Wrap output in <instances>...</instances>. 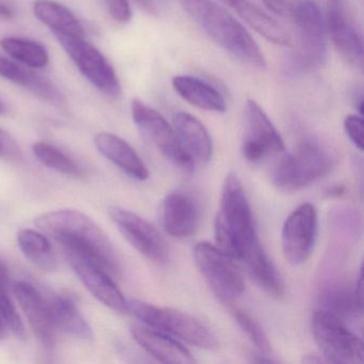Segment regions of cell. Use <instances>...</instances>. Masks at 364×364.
<instances>
[{"mask_svg": "<svg viewBox=\"0 0 364 364\" xmlns=\"http://www.w3.org/2000/svg\"><path fill=\"white\" fill-rule=\"evenodd\" d=\"M173 127L193 163L210 161L213 154L212 138L199 119L187 112H176L173 116Z\"/></svg>", "mask_w": 364, "mask_h": 364, "instance_id": "44dd1931", "label": "cell"}, {"mask_svg": "<svg viewBox=\"0 0 364 364\" xmlns=\"http://www.w3.org/2000/svg\"><path fill=\"white\" fill-rule=\"evenodd\" d=\"M14 16H16L14 10L8 4L0 0V18H5V20H12Z\"/></svg>", "mask_w": 364, "mask_h": 364, "instance_id": "74e56055", "label": "cell"}, {"mask_svg": "<svg viewBox=\"0 0 364 364\" xmlns=\"http://www.w3.org/2000/svg\"><path fill=\"white\" fill-rule=\"evenodd\" d=\"M178 3L217 46L251 67L265 69L261 48L230 12L212 0H178Z\"/></svg>", "mask_w": 364, "mask_h": 364, "instance_id": "7a4b0ae2", "label": "cell"}, {"mask_svg": "<svg viewBox=\"0 0 364 364\" xmlns=\"http://www.w3.org/2000/svg\"><path fill=\"white\" fill-rule=\"evenodd\" d=\"M80 73L102 92L112 97L121 93V85L114 67L105 56L84 37L55 35Z\"/></svg>", "mask_w": 364, "mask_h": 364, "instance_id": "30bf717a", "label": "cell"}, {"mask_svg": "<svg viewBox=\"0 0 364 364\" xmlns=\"http://www.w3.org/2000/svg\"><path fill=\"white\" fill-rule=\"evenodd\" d=\"M7 112V105H6V104L4 103V102L1 101V100H0V116H3V114H5Z\"/></svg>", "mask_w": 364, "mask_h": 364, "instance_id": "f35d334b", "label": "cell"}, {"mask_svg": "<svg viewBox=\"0 0 364 364\" xmlns=\"http://www.w3.org/2000/svg\"><path fill=\"white\" fill-rule=\"evenodd\" d=\"M4 336H5V323L3 327H0V340L4 338Z\"/></svg>", "mask_w": 364, "mask_h": 364, "instance_id": "ab89813d", "label": "cell"}, {"mask_svg": "<svg viewBox=\"0 0 364 364\" xmlns=\"http://www.w3.org/2000/svg\"><path fill=\"white\" fill-rule=\"evenodd\" d=\"M0 77L5 78L33 93L42 102L57 108L65 106V99L59 89L41 74L27 69L22 63L0 55Z\"/></svg>", "mask_w": 364, "mask_h": 364, "instance_id": "e0dca14e", "label": "cell"}, {"mask_svg": "<svg viewBox=\"0 0 364 364\" xmlns=\"http://www.w3.org/2000/svg\"><path fill=\"white\" fill-rule=\"evenodd\" d=\"M132 334L149 355L163 363L191 364L195 362L191 353L165 332L146 326H135L132 328Z\"/></svg>", "mask_w": 364, "mask_h": 364, "instance_id": "d6986e66", "label": "cell"}, {"mask_svg": "<svg viewBox=\"0 0 364 364\" xmlns=\"http://www.w3.org/2000/svg\"><path fill=\"white\" fill-rule=\"evenodd\" d=\"M336 165L329 149L314 140H304L285 156L272 172V183L280 191H301L325 178Z\"/></svg>", "mask_w": 364, "mask_h": 364, "instance_id": "277c9868", "label": "cell"}, {"mask_svg": "<svg viewBox=\"0 0 364 364\" xmlns=\"http://www.w3.org/2000/svg\"><path fill=\"white\" fill-rule=\"evenodd\" d=\"M20 154V148L16 140L0 129V157L5 159H16Z\"/></svg>", "mask_w": 364, "mask_h": 364, "instance_id": "e575fe53", "label": "cell"}, {"mask_svg": "<svg viewBox=\"0 0 364 364\" xmlns=\"http://www.w3.org/2000/svg\"><path fill=\"white\" fill-rule=\"evenodd\" d=\"M315 342L326 361L338 364H360L363 362V342L347 328L342 318L319 309L312 318Z\"/></svg>", "mask_w": 364, "mask_h": 364, "instance_id": "52a82bcc", "label": "cell"}, {"mask_svg": "<svg viewBox=\"0 0 364 364\" xmlns=\"http://www.w3.org/2000/svg\"><path fill=\"white\" fill-rule=\"evenodd\" d=\"M127 310L146 327L171 333L185 342L203 349L218 347L213 332L189 313L170 308H159L141 300H127Z\"/></svg>", "mask_w": 364, "mask_h": 364, "instance_id": "5b68a950", "label": "cell"}, {"mask_svg": "<svg viewBox=\"0 0 364 364\" xmlns=\"http://www.w3.org/2000/svg\"><path fill=\"white\" fill-rule=\"evenodd\" d=\"M109 216L125 240L142 255L157 264H164L169 257L163 236L146 219L122 208L109 210Z\"/></svg>", "mask_w": 364, "mask_h": 364, "instance_id": "4fadbf2b", "label": "cell"}, {"mask_svg": "<svg viewBox=\"0 0 364 364\" xmlns=\"http://www.w3.org/2000/svg\"><path fill=\"white\" fill-rule=\"evenodd\" d=\"M234 10L251 28L267 41L280 46H291V38L277 21L262 11L249 0H223Z\"/></svg>", "mask_w": 364, "mask_h": 364, "instance_id": "7402d4cb", "label": "cell"}, {"mask_svg": "<svg viewBox=\"0 0 364 364\" xmlns=\"http://www.w3.org/2000/svg\"><path fill=\"white\" fill-rule=\"evenodd\" d=\"M76 276L104 306L119 313H127V299L121 293L112 274L88 257L65 252Z\"/></svg>", "mask_w": 364, "mask_h": 364, "instance_id": "5bb4252c", "label": "cell"}, {"mask_svg": "<svg viewBox=\"0 0 364 364\" xmlns=\"http://www.w3.org/2000/svg\"><path fill=\"white\" fill-rule=\"evenodd\" d=\"M0 316L16 336H24V325L10 297L8 270L3 261H0Z\"/></svg>", "mask_w": 364, "mask_h": 364, "instance_id": "4dcf8cb0", "label": "cell"}, {"mask_svg": "<svg viewBox=\"0 0 364 364\" xmlns=\"http://www.w3.org/2000/svg\"><path fill=\"white\" fill-rule=\"evenodd\" d=\"M231 313L236 323L242 328V331L247 334L249 340L255 345V347L262 353H269L272 351V346L261 326L242 309L232 306Z\"/></svg>", "mask_w": 364, "mask_h": 364, "instance_id": "1f68e13d", "label": "cell"}, {"mask_svg": "<svg viewBox=\"0 0 364 364\" xmlns=\"http://www.w3.org/2000/svg\"><path fill=\"white\" fill-rule=\"evenodd\" d=\"M176 92L184 101L206 112H225L227 109L225 99L212 85L197 77L178 75L172 80Z\"/></svg>", "mask_w": 364, "mask_h": 364, "instance_id": "603a6c76", "label": "cell"}, {"mask_svg": "<svg viewBox=\"0 0 364 364\" xmlns=\"http://www.w3.org/2000/svg\"><path fill=\"white\" fill-rule=\"evenodd\" d=\"M33 152L40 163L67 176H82V169L67 154L48 142H36Z\"/></svg>", "mask_w": 364, "mask_h": 364, "instance_id": "f546056e", "label": "cell"}, {"mask_svg": "<svg viewBox=\"0 0 364 364\" xmlns=\"http://www.w3.org/2000/svg\"><path fill=\"white\" fill-rule=\"evenodd\" d=\"M106 9L112 18L120 24H127L132 20V9L129 0H104Z\"/></svg>", "mask_w": 364, "mask_h": 364, "instance_id": "836d02e7", "label": "cell"}, {"mask_svg": "<svg viewBox=\"0 0 364 364\" xmlns=\"http://www.w3.org/2000/svg\"><path fill=\"white\" fill-rule=\"evenodd\" d=\"M35 225L39 231L59 242L65 252L92 259L112 276L120 274V261L114 245L103 230L84 213L52 210L38 216Z\"/></svg>", "mask_w": 364, "mask_h": 364, "instance_id": "6da1fadb", "label": "cell"}, {"mask_svg": "<svg viewBox=\"0 0 364 364\" xmlns=\"http://www.w3.org/2000/svg\"><path fill=\"white\" fill-rule=\"evenodd\" d=\"M318 228L316 208L311 203L298 206L285 220L282 229V249L291 265L308 261L314 248Z\"/></svg>", "mask_w": 364, "mask_h": 364, "instance_id": "7c38bea8", "label": "cell"}, {"mask_svg": "<svg viewBox=\"0 0 364 364\" xmlns=\"http://www.w3.org/2000/svg\"><path fill=\"white\" fill-rule=\"evenodd\" d=\"M134 3L153 16H161L165 12L167 0H134Z\"/></svg>", "mask_w": 364, "mask_h": 364, "instance_id": "8d00e7d4", "label": "cell"}, {"mask_svg": "<svg viewBox=\"0 0 364 364\" xmlns=\"http://www.w3.org/2000/svg\"><path fill=\"white\" fill-rule=\"evenodd\" d=\"M18 244L27 259L44 269L54 268L56 259L46 234L41 231L23 229L18 233Z\"/></svg>", "mask_w": 364, "mask_h": 364, "instance_id": "f1b7e54d", "label": "cell"}, {"mask_svg": "<svg viewBox=\"0 0 364 364\" xmlns=\"http://www.w3.org/2000/svg\"><path fill=\"white\" fill-rule=\"evenodd\" d=\"M48 306L56 328H60L67 333L82 340H91L93 338L92 328L71 298L56 295L48 302Z\"/></svg>", "mask_w": 364, "mask_h": 364, "instance_id": "484cf974", "label": "cell"}, {"mask_svg": "<svg viewBox=\"0 0 364 364\" xmlns=\"http://www.w3.org/2000/svg\"><path fill=\"white\" fill-rule=\"evenodd\" d=\"M245 122L246 135L242 152L247 161L257 163L269 155L284 151V141L280 134L263 108L253 100H248L245 105Z\"/></svg>", "mask_w": 364, "mask_h": 364, "instance_id": "8fae6325", "label": "cell"}, {"mask_svg": "<svg viewBox=\"0 0 364 364\" xmlns=\"http://www.w3.org/2000/svg\"><path fill=\"white\" fill-rule=\"evenodd\" d=\"M291 18L299 38V50L289 60L291 71L323 65L327 60V27L318 5L313 0H301L293 5Z\"/></svg>", "mask_w": 364, "mask_h": 364, "instance_id": "8992f818", "label": "cell"}, {"mask_svg": "<svg viewBox=\"0 0 364 364\" xmlns=\"http://www.w3.org/2000/svg\"><path fill=\"white\" fill-rule=\"evenodd\" d=\"M14 291L38 341L44 348L52 350L56 344V326L50 316L48 302L40 291L26 281L14 283Z\"/></svg>", "mask_w": 364, "mask_h": 364, "instance_id": "2e32d148", "label": "cell"}, {"mask_svg": "<svg viewBox=\"0 0 364 364\" xmlns=\"http://www.w3.org/2000/svg\"><path fill=\"white\" fill-rule=\"evenodd\" d=\"M321 306L323 310L342 318H357L361 314L363 304H360L355 289L344 284H336L328 287L321 295Z\"/></svg>", "mask_w": 364, "mask_h": 364, "instance_id": "83f0119b", "label": "cell"}, {"mask_svg": "<svg viewBox=\"0 0 364 364\" xmlns=\"http://www.w3.org/2000/svg\"><path fill=\"white\" fill-rule=\"evenodd\" d=\"M33 10L36 18L52 29L55 35L85 38V31L80 21L61 4L54 0H36Z\"/></svg>", "mask_w": 364, "mask_h": 364, "instance_id": "d4e9b609", "label": "cell"}, {"mask_svg": "<svg viewBox=\"0 0 364 364\" xmlns=\"http://www.w3.org/2000/svg\"><path fill=\"white\" fill-rule=\"evenodd\" d=\"M266 8L272 14L280 18H291L293 5L289 3V0H262Z\"/></svg>", "mask_w": 364, "mask_h": 364, "instance_id": "d590c367", "label": "cell"}, {"mask_svg": "<svg viewBox=\"0 0 364 364\" xmlns=\"http://www.w3.org/2000/svg\"><path fill=\"white\" fill-rule=\"evenodd\" d=\"M3 48L14 60L31 68L44 69L50 63V55L42 44L23 38L7 37L0 40Z\"/></svg>", "mask_w": 364, "mask_h": 364, "instance_id": "4316f807", "label": "cell"}, {"mask_svg": "<svg viewBox=\"0 0 364 364\" xmlns=\"http://www.w3.org/2000/svg\"><path fill=\"white\" fill-rule=\"evenodd\" d=\"M215 238L221 251L238 261L259 242L246 191L235 174H229L223 183Z\"/></svg>", "mask_w": 364, "mask_h": 364, "instance_id": "3957f363", "label": "cell"}, {"mask_svg": "<svg viewBox=\"0 0 364 364\" xmlns=\"http://www.w3.org/2000/svg\"><path fill=\"white\" fill-rule=\"evenodd\" d=\"M99 152L108 161L138 181H146L150 176L148 167L138 153L124 139L110 133H100L95 137Z\"/></svg>", "mask_w": 364, "mask_h": 364, "instance_id": "ffe728a7", "label": "cell"}, {"mask_svg": "<svg viewBox=\"0 0 364 364\" xmlns=\"http://www.w3.org/2000/svg\"><path fill=\"white\" fill-rule=\"evenodd\" d=\"M161 221L164 229L174 237H188L199 225V210L188 196L171 193L161 206Z\"/></svg>", "mask_w": 364, "mask_h": 364, "instance_id": "ac0fdd59", "label": "cell"}, {"mask_svg": "<svg viewBox=\"0 0 364 364\" xmlns=\"http://www.w3.org/2000/svg\"><path fill=\"white\" fill-rule=\"evenodd\" d=\"M327 26L332 43L341 57L362 69L363 42L347 11L345 0H327Z\"/></svg>", "mask_w": 364, "mask_h": 364, "instance_id": "9a60e30c", "label": "cell"}, {"mask_svg": "<svg viewBox=\"0 0 364 364\" xmlns=\"http://www.w3.org/2000/svg\"><path fill=\"white\" fill-rule=\"evenodd\" d=\"M246 265L249 276L257 285L272 297L282 298L284 296V285L280 274L277 272L272 262L264 251L261 242H257L245 255L242 261Z\"/></svg>", "mask_w": 364, "mask_h": 364, "instance_id": "cb8c5ba5", "label": "cell"}, {"mask_svg": "<svg viewBox=\"0 0 364 364\" xmlns=\"http://www.w3.org/2000/svg\"><path fill=\"white\" fill-rule=\"evenodd\" d=\"M344 131L351 144L359 151L363 150L364 127L361 117L349 114L344 120Z\"/></svg>", "mask_w": 364, "mask_h": 364, "instance_id": "d6a6232c", "label": "cell"}, {"mask_svg": "<svg viewBox=\"0 0 364 364\" xmlns=\"http://www.w3.org/2000/svg\"><path fill=\"white\" fill-rule=\"evenodd\" d=\"M131 109L134 122L157 150L180 169L188 173L193 172L195 163L183 148L174 127L159 112L139 99L133 100Z\"/></svg>", "mask_w": 364, "mask_h": 364, "instance_id": "9c48e42d", "label": "cell"}, {"mask_svg": "<svg viewBox=\"0 0 364 364\" xmlns=\"http://www.w3.org/2000/svg\"><path fill=\"white\" fill-rule=\"evenodd\" d=\"M196 265L210 285L215 295L223 301H231L244 291L245 282L242 272L234 264L233 259L218 247L201 242L193 249Z\"/></svg>", "mask_w": 364, "mask_h": 364, "instance_id": "ba28073f", "label": "cell"}]
</instances>
